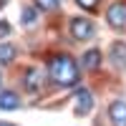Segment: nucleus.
<instances>
[{
	"mask_svg": "<svg viewBox=\"0 0 126 126\" xmlns=\"http://www.w3.org/2000/svg\"><path fill=\"white\" fill-rule=\"evenodd\" d=\"M109 116L113 126H126V101H113L109 106Z\"/></svg>",
	"mask_w": 126,
	"mask_h": 126,
	"instance_id": "obj_4",
	"label": "nucleus"
},
{
	"mask_svg": "<svg viewBox=\"0 0 126 126\" xmlns=\"http://www.w3.org/2000/svg\"><path fill=\"white\" fill-rule=\"evenodd\" d=\"M101 66V53L96 48L93 50H86V53L81 56V68H86V71H93V68H98Z\"/></svg>",
	"mask_w": 126,
	"mask_h": 126,
	"instance_id": "obj_7",
	"label": "nucleus"
},
{
	"mask_svg": "<svg viewBox=\"0 0 126 126\" xmlns=\"http://www.w3.org/2000/svg\"><path fill=\"white\" fill-rule=\"evenodd\" d=\"M15 58V46L13 43H3L0 46V63H10Z\"/></svg>",
	"mask_w": 126,
	"mask_h": 126,
	"instance_id": "obj_10",
	"label": "nucleus"
},
{
	"mask_svg": "<svg viewBox=\"0 0 126 126\" xmlns=\"http://www.w3.org/2000/svg\"><path fill=\"white\" fill-rule=\"evenodd\" d=\"M106 20L111 28H124L126 25V3H113L106 10Z\"/></svg>",
	"mask_w": 126,
	"mask_h": 126,
	"instance_id": "obj_3",
	"label": "nucleus"
},
{
	"mask_svg": "<svg viewBox=\"0 0 126 126\" xmlns=\"http://www.w3.org/2000/svg\"><path fill=\"white\" fill-rule=\"evenodd\" d=\"M23 83H25V91H38L40 83H43V73L38 68H30L23 73Z\"/></svg>",
	"mask_w": 126,
	"mask_h": 126,
	"instance_id": "obj_6",
	"label": "nucleus"
},
{
	"mask_svg": "<svg viewBox=\"0 0 126 126\" xmlns=\"http://www.w3.org/2000/svg\"><path fill=\"white\" fill-rule=\"evenodd\" d=\"M111 58L116 66H126V43H113L111 46Z\"/></svg>",
	"mask_w": 126,
	"mask_h": 126,
	"instance_id": "obj_9",
	"label": "nucleus"
},
{
	"mask_svg": "<svg viewBox=\"0 0 126 126\" xmlns=\"http://www.w3.org/2000/svg\"><path fill=\"white\" fill-rule=\"evenodd\" d=\"M35 5L40 10H56L58 8V0H35Z\"/></svg>",
	"mask_w": 126,
	"mask_h": 126,
	"instance_id": "obj_12",
	"label": "nucleus"
},
{
	"mask_svg": "<svg viewBox=\"0 0 126 126\" xmlns=\"http://www.w3.org/2000/svg\"><path fill=\"white\" fill-rule=\"evenodd\" d=\"M0 126H13V124H0Z\"/></svg>",
	"mask_w": 126,
	"mask_h": 126,
	"instance_id": "obj_15",
	"label": "nucleus"
},
{
	"mask_svg": "<svg viewBox=\"0 0 126 126\" xmlns=\"http://www.w3.org/2000/svg\"><path fill=\"white\" fill-rule=\"evenodd\" d=\"M20 106V98L15 96L13 91H0V109H5V111H13Z\"/></svg>",
	"mask_w": 126,
	"mask_h": 126,
	"instance_id": "obj_8",
	"label": "nucleus"
},
{
	"mask_svg": "<svg viewBox=\"0 0 126 126\" xmlns=\"http://www.w3.org/2000/svg\"><path fill=\"white\" fill-rule=\"evenodd\" d=\"M71 33L76 40H88L93 35V23L88 18H73L71 20Z\"/></svg>",
	"mask_w": 126,
	"mask_h": 126,
	"instance_id": "obj_2",
	"label": "nucleus"
},
{
	"mask_svg": "<svg viewBox=\"0 0 126 126\" xmlns=\"http://www.w3.org/2000/svg\"><path fill=\"white\" fill-rule=\"evenodd\" d=\"M96 3H98V0H78V5H81V8H86V10L96 8Z\"/></svg>",
	"mask_w": 126,
	"mask_h": 126,
	"instance_id": "obj_14",
	"label": "nucleus"
},
{
	"mask_svg": "<svg viewBox=\"0 0 126 126\" xmlns=\"http://www.w3.org/2000/svg\"><path fill=\"white\" fill-rule=\"evenodd\" d=\"M10 35V23L8 20H0V38H8Z\"/></svg>",
	"mask_w": 126,
	"mask_h": 126,
	"instance_id": "obj_13",
	"label": "nucleus"
},
{
	"mask_svg": "<svg viewBox=\"0 0 126 126\" xmlns=\"http://www.w3.org/2000/svg\"><path fill=\"white\" fill-rule=\"evenodd\" d=\"M73 101H76V113H86V111L93 109V96H91V91H86V88H81Z\"/></svg>",
	"mask_w": 126,
	"mask_h": 126,
	"instance_id": "obj_5",
	"label": "nucleus"
},
{
	"mask_svg": "<svg viewBox=\"0 0 126 126\" xmlns=\"http://www.w3.org/2000/svg\"><path fill=\"white\" fill-rule=\"evenodd\" d=\"M50 78H53L58 86H76L78 83V66L76 61L68 58V56H56L53 61H50Z\"/></svg>",
	"mask_w": 126,
	"mask_h": 126,
	"instance_id": "obj_1",
	"label": "nucleus"
},
{
	"mask_svg": "<svg viewBox=\"0 0 126 126\" xmlns=\"http://www.w3.org/2000/svg\"><path fill=\"white\" fill-rule=\"evenodd\" d=\"M35 20H38V13H35L33 8H25V10H23V18H20V23H23V25H33Z\"/></svg>",
	"mask_w": 126,
	"mask_h": 126,
	"instance_id": "obj_11",
	"label": "nucleus"
}]
</instances>
